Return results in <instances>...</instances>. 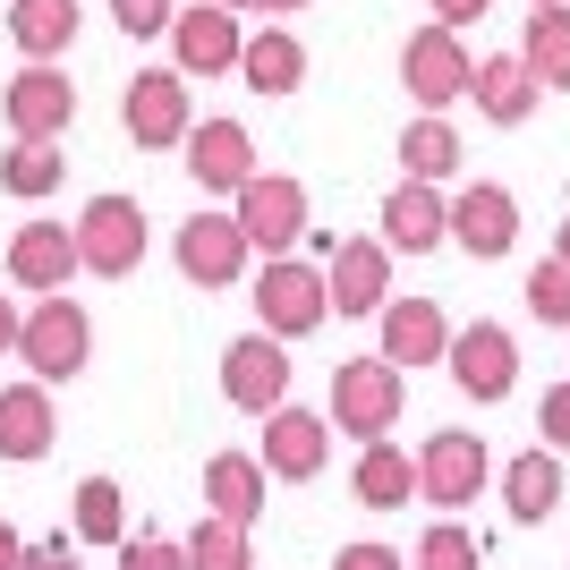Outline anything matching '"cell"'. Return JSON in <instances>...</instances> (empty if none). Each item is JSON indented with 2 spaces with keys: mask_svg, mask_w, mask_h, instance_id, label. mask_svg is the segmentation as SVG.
Returning <instances> with one entry per match:
<instances>
[{
  "mask_svg": "<svg viewBox=\"0 0 570 570\" xmlns=\"http://www.w3.org/2000/svg\"><path fill=\"white\" fill-rule=\"evenodd\" d=\"M401 401H409V383L392 357H350V366H333V417L341 434H357V443H383V434L401 426Z\"/></svg>",
  "mask_w": 570,
  "mask_h": 570,
  "instance_id": "6da1fadb",
  "label": "cell"
},
{
  "mask_svg": "<svg viewBox=\"0 0 570 570\" xmlns=\"http://www.w3.org/2000/svg\"><path fill=\"white\" fill-rule=\"evenodd\" d=\"M18 357L35 366V383H69L86 357H95V324H86V307L77 298H35V307L18 315Z\"/></svg>",
  "mask_w": 570,
  "mask_h": 570,
  "instance_id": "7a4b0ae2",
  "label": "cell"
},
{
  "mask_svg": "<svg viewBox=\"0 0 570 570\" xmlns=\"http://www.w3.org/2000/svg\"><path fill=\"white\" fill-rule=\"evenodd\" d=\"M69 238H77V273L128 282V273L145 264V214H137V196H95V205L69 222Z\"/></svg>",
  "mask_w": 570,
  "mask_h": 570,
  "instance_id": "3957f363",
  "label": "cell"
},
{
  "mask_svg": "<svg viewBox=\"0 0 570 570\" xmlns=\"http://www.w3.org/2000/svg\"><path fill=\"white\" fill-rule=\"evenodd\" d=\"M401 86L417 102H426V119H443L460 95L476 86V60H469V43H460L452 26H417L401 43Z\"/></svg>",
  "mask_w": 570,
  "mask_h": 570,
  "instance_id": "277c9868",
  "label": "cell"
},
{
  "mask_svg": "<svg viewBox=\"0 0 570 570\" xmlns=\"http://www.w3.org/2000/svg\"><path fill=\"white\" fill-rule=\"evenodd\" d=\"M230 222H238V230H247V247H264V256L282 264L289 247L307 238V188H298L289 170H256V179L238 188Z\"/></svg>",
  "mask_w": 570,
  "mask_h": 570,
  "instance_id": "5b68a950",
  "label": "cell"
},
{
  "mask_svg": "<svg viewBox=\"0 0 570 570\" xmlns=\"http://www.w3.org/2000/svg\"><path fill=\"white\" fill-rule=\"evenodd\" d=\"M0 119H9V137H18V145H51L77 119V86L60 69H35V60H26V69L0 86Z\"/></svg>",
  "mask_w": 570,
  "mask_h": 570,
  "instance_id": "8992f818",
  "label": "cell"
},
{
  "mask_svg": "<svg viewBox=\"0 0 570 570\" xmlns=\"http://www.w3.org/2000/svg\"><path fill=\"white\" fill-rule=\"evenodd\" d=\"M222 401L247 409V417H273V409H289V357L273 333H247L222 350Z\"/></svg>",
  "mask_w": 570,
  "mask_h": 570,
  "instance_id": "52a82bcc",
  "label": "cell"
},
{
  "mask_svg": "<svg viewBox=\"0 0 570 570\" xmlns=\"http://www.w3.org/2000/svg\"><path fill=\"white\" fill-rule=\"evenodd\" d=\"M485 476H494V460H485V443H476L469 426H443L417 452V494L434 502V511H460V502L485 494Z\"/></svg>",
  "mask_w": 570,
  "mask_h": 570,
  "instance_id": "ba28073f",
  "label": "cell"
},
{
  "mask_svg": "<svg viewBox=\"0 0 570 570\" xmlns=\"http://www.w3.org/2000/svg\"><path fill=\"white\" fill-rule=\"evenodd\" d=\"M256 315H264V333H273V341L315 333V324L333 315V298H324V273H315V264H298V256L264 264V282H256Z\"/></svg>",
  "mask_w": 570,
  "mask_h": 570,
  "instance_id": "9c48e42d",
  "label": "cell"
},
{
  "mask_svg": "<svg viewBox=\"0 0 570 570\" xmlns=\"http://www.w3.org/2000/svg\"><path fill=\"white\" fill-rule=\"evenodd\" d=\"M119 119H128V137H137V145H188V128H196L188 77H179V69H137V77H128V95H119Z\"/></svg>",
  "mask_w": 570,
  "mask_h": 570,
  "instance_id": "30bf717a",
  "label": "cell"
},
{
  "mask_svg": "<svg viewBox=\"0 0 570 570\" xmlns=\"http://www.w3.org/2000/svg\"><path fill=\"white\" fill-rule=\"evenodd\" d=\"M264 476H282V485H307V476H324V460H333V417L324 409H273V426H264Z\"/></svg>",
  "mask_w": 570,
  "mask_h": 570,
  "instance_id": "8fae6325",
  "label": "cell"
},
{
  "mask_svg": "<svg viewBox=\"0 0 570 570\" xmlns=\"http://www.w3.org/2000/svg\"><path fill=\"white\" fill-rule=\"evenodd\" d=\"M324 298L341 315H383L392 307V247L383 238H341L324 264Z\"/></svg>",
  "mask_w": 570,
  "mask_h": 570,
  "instance_id": "7c38bea8",
  "label": "cell"
},
{
  "mask_svg": "<svg viewBox=\"0 0 570 570\" xmlns=\"http://www.w3.org/2000/svg\"><path fill=\"white\" fill-rule=\"evenodd\" d=\"M247 256H256L247 230H238L230 214H214V205H205L196 222H179V273H188L196 289H230L238 273H247Z\"/></svg>",
  "mask_w": 570,
  "mask_h": 570,
  "instance_id": "4fadbf2b",
  "label": "cell"
},
{
  "mask_svg": "<svg viewBox=\"0 0 570 570\" xmlns=\"http://www.w3.org/2000/svg\"><path fill=\"white\" fill-rule=\"evenodd\" d=\"M170 51H179V77H222V69H238L247 35H238V18L222 0H196V9L170 18Z\"/></svg>",
  "mask_w": 570,
  "mask_h": 570,
  "instance_id": "5bb4252c",
  "label": "cell"
},
{
  "mask_svg": "<svg viewBox=\"0 0 570 570\" xmlns=\"http://www.w3.org/2000/svg\"><path fill=\"white\" fill-rule=\"evenodd\" d=\"M188 179L205 196H230V205H238V188L256 179V137H247L238 119H205V128H188Z\"/></svg>",
  "mask_w": 570,
  "mask_h": 570,
  "instance_id": "9a60e30c",
  "label": "cell"
},
{
  "mask_svg": "<svg viewBox=\"0 0 570 570\" xmlns=\"http://www.w3.org/2000/svg\"><path fill=\"white\" fill-rule=\"evenodd\" d=\"M443 366H452V383L469 401H502V392L520 383V350H511V333L485 324V315H476L469 333H452V357H443Z\"/></svg>",
  "mask_w": 570,
  "mask_h": 570,
  "instance_id": "2e32d148",
  "label": "cell"
},
{
  "mask_svg": "<svg viewBox=\"0 0 570 570\" xmlns=\"http://www.w3.org/2000/svg\"><path fill=\"white\" fill-rule=\"evenodd\" d=\"M69 273H77V238H69V222H26V230L9 238V282H18V289L69 298Z\"/></svg>",
  "mask_w": 570,
  "mask_h": 570,
  "instance_id": "e0dca14e",
  "label": "cell"
},
{
  "mask_svg": "<svg viewBox=\"0 0 570 570\" xmlns=\"http://www.w3.org/2000/svg\"><path fill=\"white\" fill-rule=\"evenodd\" d=\"M264 502H273V476H264L256 452H214V460H205V511H214V520L256 528Z\"/></svg>",
  "mask_w": 570,
  "mask_h": 570,
  "instance_id": "ac0fdd59",
  "label": "cell"
},
{
  "mask_svg": "<svg viewBox=\"0 0 570 570\" xmlns=\"http://www.w3.org/2000/svg\"><path fill=\"white\" fill-rule=\"evenodd\" d=\"M452 238L469 247V256H511V238H520V205H511V188H494V179L460 188L452 196Z\"/></svg>",
  "mask_w": 570,
  "mask_h": 570,
  "instance_id": "d6986e66",
  "label": "cell"
},
{
  "mask_svg": "<svg viewBox=\"0 0 570 570\" xmlns=\"http://www.w3.org/2000/svg\"><path fill=\"white\" fill-rule=\"evenodd\" d=\"M452 238V205L434 188H417V179H401V188L383 196V247L392 256H426V247H443Z\"/></svg>",
  "mask_w": 570,
  "mask_h": 570,
  "instance_id": "ffe728a7",
  "label": "cell"
},
{
  "mask_svg": "<svg viewBox=\"0 0 570 570\" xmlns=\"http://www.w3.org/2000/svg\"><path fill=\"white\" fill-rule=\"evenodd\" d=\"M392 366H434V357H452V324H443V307L434 298H392L383 307V350Z\"/></svg>",
  "mask_w": 570,
  "mask_h": 570,
  "instance_id": "44dd1931",
  "label": "cell"
},
{
  "mask_svg": "<svg viewBox=\"0 0 570 570\" xmlns=\"http://www.w3.org/2000/svg\"><path fill=\"white\" fill-rule=\"evenodd\" d=\"M60 417H51V392L43 383H9L0 392V460H43Z\"/></svg>",
  "mask_w": 570,
  "mask_h": 570,
  "instance_id": "7402d4cb",
  "label": "cell"
},
{
  "mask_svg": "<svg viewBox=\"0 0 570 570\" xmlns=\"http://www.w3.org/2000/svg\"><path fill=\"white\" fill-rule=\"evenodd\" d=\"M238 77H247V95H298V86H307V43L282 35V26H264V35H247V51H238Z\"/></svg>",
  "mask_w": 570,
  "mask_h": 570,
  "instance_id": "603a6c76",
  "label": "cell"
},
{
  "mask_svg": "<svg viewBox=\"0 0 570 570\" xmlns=\"http://www.w3.org/2000/svg\"><path fill=\"white\" fill-rule=\"evenodd\" d=\"M476 111L494 119V128H520L528 111H537V77H528L520 51H494V60H476Z\"/></svg>",
  "mask_w": 570,
  "mask_h": 570,
  "instance_id": "cb8c5ba5",
  "label": "cell"
},
{
  "mask_svg": "<svg viewBox=\"0 0 570 570\" xmlns=\"http://www.w3.org/2000/svg\"><path fill=\"white\" fill-rule=\"evenodd\" d=\"M520 60H528V77H537V95H562L570 86V0L562 9H528Z\"/></svg>",
  "mask_w": 570,
  "mask_h": 570,
  "instance_id": "d4e9b609",
  "label": "cell"
},
{
  "mask_svg": "<svg viewBox=\"0 0 570 570\" xmlns=\"http://www.w3.org/2000/svg\"><path fill=\"white\" fill-rule=\"evenodd\" d=\"M9 35H18V51L35 69H51V60L77 43V0H18V9H9Z\"/></svg>",
  "mask_w": 570,
  "mask_h": 570,
  "instance_id": "484cf974",
  "label": "cell"
},
{
  "mask_svg": "<svg viewBox=\"0 0 570 570\" xmlns=\"http://www.w3.org/2000/svg\"><path fill=\"white\" fill-rule=\"evenodd\" d=\"M553 502H562V460L537 443V452H520L502 469V511H511V520H546Z\"/></svg>",
  "mask_w": 570,
  "mask_h": 570,
  "instance_id": "4316f807",
  "label": "cell"
},
{
  "mask_svg": "<svg viewBox=\"0 0 570 570\" xmlns=\"http://www.w3.org/2000/svg\"><path fill=\"white\" fill-rule=\"evenodd\" d=\"M350 494L366 502V511H401V502L417 494V460H409V452H392V443H366V452H357Z\"/></svg>",
  "mask_w": 570,
  "mask_h": 570,
  "instance_id": "83f0119b",
  "label": "cell"
},
{
  "mask_svg": "<svg viewBox=\"0 0 570 570\" xmlns=\"http://www.w3.org/2000/svg\"><path fill=\"white\" fill-rule=\"evenodd\" d=\"M401 163H409V179H417V188L452 179V170H460V128H452V119H409Z\"/></svg>",
  "mask_w": 570,
  "mask_h": 570,
  "instance_id": "f1b7e54d",
  "label": "cell"
},
{
  "mask_svg": "<svg viewBox=\"0 0 570 570\" xmlns=\"http://www.w3.org/2000/svg\"><path fill=\"white\" fill-rule=\"evenodd\" d=\"M179 546H188V570H256V546H247V528L214 520V511H205V520H196Z\"/></svg>",
  "mask_w": 570,
  "mask_h": 570,
  "instance_id": "f546056e",
  "label": "cell"
},
{
  "mask_svg": "<svg viewBox=\"0 0 570 570\" xmlns=\"http://www.w3.org/2000/svg\"><path fill=\"white\" fill-rule=\"evenodd\" d=\"M77 546H128V511H119L111 476H86V485H77Z\"/></svg>",
  "mask_w": 570,
  "mask_h": 570,
  "instance_id": "4dcf8cb0",
  "label": "cell"
},
{
  "mask_svg": "<svg viewBox=\"0 0 570 570\" xmlns=\"http://www.w3.org/2000/svg\"><path fill=\"white\" fill-rule=\"evenodd\" d=\"M60 179H69V163H60L51 145H9V154H0V188L26 196V205H35V196H51Z\"/></svg>",
  "mask_w": 570,
  "mask_h": 570,
  "instance_id": "1f68e13d",
  "label": "cell"
},
{
  "mask_svg": "<svg viewBox=\"0 0 570 570\" xmlns=\"http://www.w3.org/2000/svg\"><path fill=\"white\" fill-rule=\"evenodd\" d=\"M528 315L570 333V264H562V256H546L537 273H528Z\"/></svg>",
  "mask_w": 570,
  "mask_h": 570,
  "instance_id": "d6a6232c",
  "label": "cell"
},
{
  "mask_svg": "<svg viewBox=\"0 0 570 570\" xmlns=\"http://www.w3.org/2000/svg\"><path fill=\"white\" fill-rule=\"evenodd\" d=\"M417 570H476V537L460 520H434L417 537Z\"/></svg>",
  "mask_w": 570,
  "mask_h": 570,
  "instance_id": "836d02e7",
  "label": "cell"
},
{
  "mask_svg": "<svg viewBox=\"0 0 570 570\" xmlns=\"http://www.w3.org/2000/svg\"><path fill=\"white\" fill-rule=\"evenodd\" d=\"M119 570H188V546H179V537H128V546H119Z\"/></svg>",
  "mask_w": 570,
  "mask_h": 570,
  "instance_id": "e575fe53",
  "label": "cell"
},
{
  "mask_svg": "<svg viewBox=\"0 0 570 570\" xmlns=\"http://www.w3.org/2000/svg\"><path fill=\"white\" fill-rule=\"evenodd\" d=\"M111 18L128 26V35H163V26L179 18V0H111Z\"/></svg>",
  "mask_w": 570,
  "mask_h": 570,
  "instance_id": "d590c367",
  "label": "cell"
},
{
  "mask_svg": "<svg viewBox=\"0 0 570 570\" xmlns=\"http://www.w3.org/2000/svg\"><path fill=\"white\" fill-rule=\"evenodd\" d=\"M537 426H546V452H570V383H553L537 401Z\"/></svg>",
  "mask_w": 570,
  "mask_h": 570,
  "instance_id": "8d00e7d4",
  "label": "cell"
},
{
  "mask_svg": "<svg viewBox=\"0 0 570 570\" xmlns=\"http://www.w3.org/2000/svg\"><path fill=\"white\" fill-rule=\"evenodd\" d=\"M333 570H409V562H401L392 546H341V553H333Z\"/></svg>",
  "mask_w": 570,
  "mask_h": 570,
  "instance_id": "74e56055",
  "label": "cell"
},
{
  "mask_svg": "<svg viewBox=\"0 0 570 570\" xmlns=\"http://www.w3.org/2000/svg\"><path fill=\"white\" fill-rule=\"evenodd\" d=\"M18 570H86V562H69V537H43V546H26Z\"/></svg>",
  "mask_w": 570,
  "mask_h": 570,
  "instance_id": "f35d334b",
  "label": "cell"
},
{
  "mask_svg": "<svg viewBox=\"0 0 570 570\" xmlns=\"http://www.w3.org/2000/svg\"><path fill=\"white\" fill-rule=\"evenodd\" d=\"M485 9H494V0H434V26H452V35H460V26L485 18Z\"/></svg>",
  "mask_w": 570,
  "mask_h": 570,
  "instance_id": "ab89813d",
  "label": "cell"
},
{
  "mask_svg": "<svg viewBox=\"0 0 570 570\" xmlns=\"http://www.w3.org/2000/svg\"><path fill=\"white\" fill-rule=\"evenodd\" d=\"M18 562H26V537H18L9 520H0V570H18Z\"/></svg>",
  "mask_w": 570,
  "mask_h": 570,
  "instance_id": "60d3db41",
  "label": "cell"
},
{
  "mask_svg": "<svg viewBox=\"0 0 570 570\" xmlns=\"http://www.w3.org/2000/svg\"><path fill=\"white\" fill-rule=\"evenodd\" d=\"M18 350V307H9V289H0V357Z\"/></svg>",
  "mask_w": 570,
  "mask_h": 570,
  "instance_id": "b9f144b4",
  "label": "cell"
},
{
  "mask_svg": "<svg viewBox=\"0 0 570 570\" xmlns=\"http://www.w3.org/2000/svg\"><path fill=\"white\" fill-rule=\"evenodd\" d=\"M256 18H289V9H307V0H247Z\"/></svg>",
  "mask_w": 570,
  "mask_h": 570,
  "instance_id": "7bdbcfd3",
  "label": "cell"
},
{
  "mask_svg": "<svg viewBox=\"0 0 570 570\" xmlns=\"http://www.w3.org/2000/svg\"><path fill=\"white\" fill-rule=\"evenodd\" d=\"M553 256H562V264H570V222H562V247H553Z\"/></svg>",
  "mask_w": 570,
  "mask_h": 570,
  "instance_id": "ee69618b",
  "label": "cell"
},
{
  "mask_svg": "<svg viewBox=\"0 0 570 570\" xmlns=\"http://www.w3.org/2000/svg\"><path fill=\"white\" fill-rule=\"evenodd\" d=\"M222 9H247V0H222Z\"/></svg>",
  "mask_w": 570,
  "mask_h": 570,
  "instance_id": "f6af8a7d",
  "label": "cell"
},
{
  "mask_svg": "<svg viewBox=\"0 0 570 570\" xmlns=\"http://www.w3.org/2000/svg\"><path fill=\"white\" fill-rule=\"evenodd\" d=\"M537 9H562V0H537Z\"/></svg>",
  "mask_w": 570,
  "mask_h": 570,
  "instance_id": "bcb514c9",
  "label": "cell"
}]
</instances>
